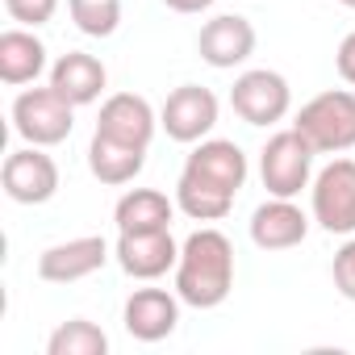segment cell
Returning <instances> with one entry per match:
<instances>
[{
    "label": "cell",
    "instance_id": "obj_1",
    "mask_svg": "<svg viewBox=\"0 0 355 355\" xmlns=\"http://www.w3.org/2000/svg\"><path fill=\"white\" fill-rule=\"evenodd\" d=\"M234 288V247L222 230L201 226L180 243L175 293L193 309H218Z\"/></svg>",
    "mask_w": 355,
    "mask_h": 355
},
{
    "label": "cell",
    "instance_id": "obj_2",
    "mask_svg": "<svg viewBox=\"0 0 355 355\" xmlns=\"http://www.w3.org/2000/svg\"><path fill=\"white\" fill-rule=\"evenodd\" d=\"M293 130L318 150V155H343L355 146V92L330 88L318 92L309 105H301Z\"/></svg>",
    "mask_w": 355,
    "mask_h": 355
},
{
    "label": "cell",
    "instance_id": "obj_3",
    "mask_svg": "<svg viewBox=\"0 0 355 355\" xmlns=\"http://www.w3.org/2000/svg\"><path fill=\"white\" fill-rule=\"evenodd\" d=\"M76 125V105L55 88H26L13 101V130L30 142V146H59L63 138H71Z\"/></svg>",
    "mask_w": 355,
    "mask_h": 355
},
{
    "label": "cell",
    "instance_id": "obj_4",
    "mask_svg": "<svg viewBox=\"0 0 355 355\" xmlns=\"http://www.w3.org/2000/svg\"><path fill=\"white\" fill-rule=\"evenodd\" d=\"M313 146L297 134V130H280L268 138V146L259 150V175L263 189L272 197H301V189H309L313 175Z\"/></svg>",
    "mask_w": 355,
    "mask_h": 355
},
{
    "label": "cell",
    "instance_id": "obj_5",
    "mask_svg": "<svg viewBox=\"0 0 355 355\" xmlns=\"http://www.w3.org/2000/svg\"><path fill=\"white\" fill-rule=\"evenodd\" d=\"M313 222L326 234H355V159H334L326 163L313 184Z\"/></svg>",
    "mask_w": 355,
    "mask_h": 355
},
{
    "label": "cell",
    "instance_id": "obj_6",
    "mask_svg": "<svg viewBox=\"0 0 355 355\" xmlns=\"http://www.w3.org/2000/svg\"><path fill=\"white\" fill-rule=\"evenodd\" d=\"M230 105L247 125H276V121H284V113L293 105V92H288V80L280 71L255 67V71H243L234 80Z\"/></svg>",
    "mask_w": 355,
    "mask_h": 355
},
{
    "label": "cell",
    "instance_id": "obj_7",
    "mask_svg": "<svg viewBox=\"0 0 355 355\" xmlns=\"http://www.w3.org/2000/svg\"><path fill=\"white\" fill-rule=\"evenodd\" d=\"M0 184H5V197L17 205H46L59 193V163L42 146H21L5 159Z\"/></svg>",
    "mask_w": 355,
    "mask_h": 355
},
{
    "label": "cell",
    "instance_id": "obj_8",
    "mask_svg": "<svg viewBox=\"0 0 355 355\" xmlns=\"http://www.w3.org/2000/svg\"><path fill=\"white\" fill-rule=\"evenodd\" d=\"M117 263L134 280H159L180 263V243L171 239V230H117L113 247Z\"/></svg>",
    "mask_w": 355,
    "mask_h": 355
},
{
    "label": "cell",
    "instance_id": "obj_9",
    "mask_svg": "<svg viewBox=\"0 0 355 355\" xmlns=\"http://www.w3.org/2000/svg\"><path fill=\"white\" fill-rule=\"evenodd\" d=\"M159 125L171 142H201L218 125V96L201 84H180L159 109Z\"/></svg>",
    "mask_w": 355,
    "mask_h": 355
},
{
    "label": "cell",
    "instance_id": "obj_10",
    "mask_svg": "<svg viewBox=\"0 0 355 355\" xmlns=\"http://www.w3.org/2000/svg\"><path fill=\"white\" fill-rule=\"evenodd\" d=\"M109 263V243L101 234H80L67 243H55L38 255V276L46 284H76L88 280L92 272H101Z\"/></svg>",
    "mask_w": 355,
    "mask_h": 355
},
{
    "label": "cell",
    "instance_id": "obj_11",
    "mask_svg": "<svg viewBox=\"0 0 355 355\" xmlns=\"http://www.w3.org/2000/svg\"><path fill=\"white\" fill-rule=\"evenodd\" d=\"M121 322L130 330V338L138 343H163L167 334H175L180 326V293H167V288H134Z\"/></svg>",
    "mask_w": 355,
    "mask_h": 355
},
{
    "label": "cell",
    "instance_id": "obj_12",
    "mask_svg": "<svg viewBox=\"0 0 355 355\" xmlns=\"http://www.w3.org/2000/svg\"><path fill=\"white\" fill-rule=\"evenodd\" d=\"M184 175H193V180H205L230 197H239V189L247 184V155L239 142L230 138H209L201 142L189 159H184Z\"/></svg>",
    "mask_w": 355,
    "mask_h": 355
},
{
    "label": "cell",
    "instance_id": "obj_13",
    "mask_svg": "<svg viewBox=\"0 0 355 355\" xmlns=\"http://www.w3.org/2000/svg\"><path fill=\"white\" fill-rule=\"evenodd\" d=\"M197 51H201V59L209 67L230 71V67H239V63L251 59V51H255V26L247 17H239V13H222V17H214V21L201 26Z\"/></svg>",
    "mask_w": 355,
    "mask_h": 355
},
{
    "label": "cell",
    "instance_id": "obj_14",
    "mask_svg": "<svg viewBox=\"0 0 355 355\" xmlns=\"http://www.w3.org/2000/svg\"><path fill=\"white\" fill-rule=\"evenodd\" d=\"M155 109L146 96L138 92H117L101 105V117H96V134L105 138H117V142H130V146H150L155 138Z\"/></svg>",
    "mask_w": 355,
    "mask_h": 355
},
{
    "label": "cell",
    "instance_id": "obj_15",
    "mask_svg": "<svg viewBox=\"0 0 355 355\" xmlns=\"http://www.w3.org/2000/svg\"><path fill=\"white\" fill-rule=\"evenodd\" d=\"M309 234V218L293 205V197H272L251 214V243L259 251H288L301 247Z\"/></svg>",
    "mask_w": 355,
    "mask_h": 355
},
{
    "label": "cell",
    "instance_id": "obj_16",
    "mask_svg": "<svg viewBox=\"0 0 355 355\" xmlns=\"http://www.w3.org/2000/svg\"><path fill=\"white\" fill-rule=\"evenodd\" d=\"M51 84L80 109V105H92L101 101L105 84H109V71L96 55H84V51H67L59 55V63L51 67Z\"/></svg>",
    "mask_w": 355,
    "mask_h": 355
},
{
    "label": "cell",
    "instance_id": "obj_17",
    "mask_svg": "<svg viewBox=\"0 0 355 355\" xmlns=\"http://www.w3.org/2000/svg\"><path fill=\"white\" fill-rule=\"evenodd\" d=\"M46 71V46L42 38H34V30H5L0 34V80L9 88L34 84Z\"/></svg>",
    "mask_w": 355,
    "mask_h": 355
},
{
    "label": "cell",
    "instance_id": "obj_18",
    "mask_svg": "<svg viewBox=\"0 0 355 355\" xmlns=\"http://www.w3.org/2000/svg\"><path fill=\"white\" fill-rule=\"evenodd\" d=\"M142 163H146V146H130V142L92 134L88 167H92V175H96L101 184H130L134 175L142 171Z\"/></svg>",
    "mask_w": 355,
    "mask_h": 355
},
{
    "label": "cell",
    "instance_id": "obj_19",
    "mask_svg": "<svg viewBox=\"0 0 355 355\" xmlns=\"http://www.w3.org/2000/svg\"><path fill=\"white\" fill-rule=\"evenodd\" d=\"M171 214H175V205L159 189H130L117 201L113 222H117V230H167Z\"/></svg>",
    "mask_w": 355,
    "mask_h": 355
},
{
    "label": "cell",
    "instance_id": "obj_20",
    "mask_svg": "<svg viewBox=\"0 0 355 355\" xmlns=\"http://www.w3.org/2000/svg\"><path fill=\"white\" fill-rule=\"evenodd\" d=\"M175 205H180L193 222H222V218L234 209V197L180 171V184H175Z\"/></svg>",
    "mask_w": 355,
    "mask_h": 355
},
{
    "label": "cell",
    "instance_id": "obj_21",
    "mask_svg": "<svg viewBox=\"0 0 355 355\" xmlns=\"http://www.w3.org/2000/svg\"><path fill=\"white\" fill-rule=\"evenodd\" d=\"M46 351L51 355H105L109 351V334L96 322H88V318H71L46 338Z\"/></svg>",
    "mask_w": 355,
    "mask_h": 355
},
{
    "label": "cell",
    "instance_id": "obj_22",
    "mask_svg": "<svg viewBox=\"0 0 355 355\" xmlns=\"http://www.w3.org/2000/svg\"><path fill=\"white\" fill-rule=\"evenodd\" d=\"M71 21L88 38H109L121 26V0H67Z\"/></svg>",
    "mask_w": 355,
    "mask_h": 355
},
{
    "label": "cell",
    "instance_id": "obj_23",
    "mask_svg": "<svg viewBox=\"0 0 355 355\" xmlns=\"http://www.w3.org/2000/svg\"><path fill=\"white\" fill-rule=\"evenodd\" d=\"M5 9L13 21H21L26 30H38L46 26L55 13H59V0H5Z\"/></svg>",
    "mask_w": 355,
    "mask_h": 355
},
{
    "label": "cell",
    "instance_id": "obj_24",
    "mask_svg": "<svg viewBox=\"0 0 355 355\" xmlns=\"http://www.w3.org/2000/svg\"><path fill=\"white\" fill-rule=\"evenodd\" d=\"M330 276H334V288H338L347 301H355V239H347V243L334 251Z\"/></svg>",
    "mask_w": 355,
    "mask_h": 355
},
{
    "label": "cell",
    "instance_id": "obj_25",
    "mask_svg": "<svg viewBox=\"0 0 355 355\" xmlns=\"http://www.w3.org/2000/svg\"><path fill=\"white\" fill-rule=\"evenodd\" d=\"M334 67H338V76H343L347 84H355V34H347V38L338 42V55H334Z\"/></svg>",
    "mask_w": 355,
    "mask_h": 355
},
{
    "label": "cell",
    "instance_id": "obj_26",
    "mask_svg": "<svg viewBox=\"0 0 355 355\" xmlns=\"http://www.w3.org/2000/svg\"><path fill=\"white\" fill-rule=\"evenodd\" d=\"M167 9H175V13H205L214 0H163Z\"/></svg>",
    "mask_w": 355,
    "mask_h": 355
},
{
    "label": "cell",
    "instance_id": "obj_27",
    "mask_svg": "<svg viewBox=\"0 0 355 355\" xmlns=\"http://www.w3.org/2000/svg\"><path fill=\"white\" fill-rule=\"evenodd\" d=\"M338 5H347V9H355V0H338Z\"/></svg>",
    "mask_w": 355,
    "mask_h": 355
}]
</instances>
